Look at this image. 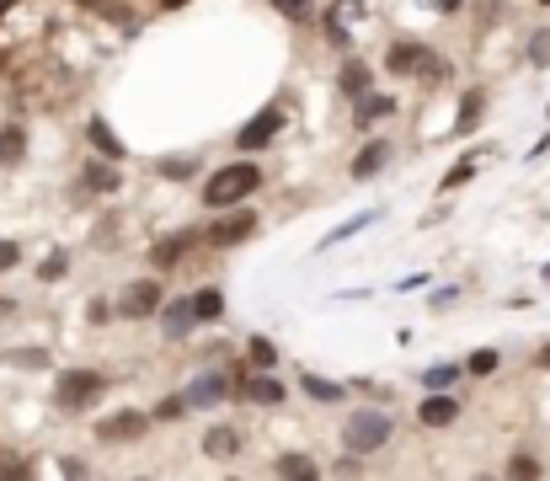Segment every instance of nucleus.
<instances>
[{
    "label": "nucleus",
    "instance_id": "obj_1",
    "mask_svg": "<svg viewBox=\"0 0 550 481\" xmlns=\"http://www.w3.org/2000/svg\"><path fill=\"white\" fill-rule=\"evenodd\" d=\"M390 433H396L390 412H380V407H358L348 423H342V449H348V455H358V460H369L374 449L390 444Z\"/></svg>",
    "mask_w": 550,
    "mask_h": 481
},
{
    "label": "nucleus",
    "instance_id": "obj_2",
    "mask_svg": "<svg viewBox=\"0 0 550 481\" xmlns=\"http://www.w3.org/2000/svg\"><path fill=\"white\" fill-rule=\"evenodd\" d=\"M257 188H262L257 161H230V166H219V172L203 182V204H209V209H230V204H241V198L257 193Z\"/></svg>",
    "mask_w": 550,
    "mask_h": 481
},
{
    "label": "nucleus",
    "instance_id": "obj_3",
    "mask_svg": "<svg viewBox=\"0 0 550 481\" xmlns=\"http://www.w3.org/2000/svg\"><path fill=\"white\" fill-rule=\"evenodd\" d=\"M102 391H107V375H102V369H65V375H59V385H54V407H59V412H86Z\"/></svg>",
    "mask_w": 550,
    "mask_h": 481
},
{
    "label": "nucleus",
    "instance_id": "obj_4",
    "mask_svg": "<svg viewBox=\"0 0 550 481\" xmlns=\"http://www.w3.org/2000/svg\"><path fill=\"white\" fill-rule=\"evenodd\" d=\"M278 134H284V102L262 107V113L251 118L241 134H235V150H267V145H273Z\"/></svg>",
    "mask_w": 550,
    "mask_h": 481
},
{
    "label": "nucleus",
    "instance_id": "obj_5",
    "mask_svg": "<svg viewBox=\"0 0 550 481\" xmlns=\"http://www.w3.org/2000/svg\"><path fill=\"white\" fill-rule=\"evenodd\" d=\"M161 300H166L161 284H155V278H139V284H129V289L118 294L113 310H118L123 321H145V316H155V310H161Z\"/></svg>",
    "mask_w": 550,
    "mask_h": 481
},
{
    "label": "nucleus",
    "instance_id": "obj_6",
    "mask_svg": "<svg viewBox=\"0 0 550 481\" xmlns=\"http://www.w3.org/2000/svg\"><path fill=\"white\" fill-rule=\"evenodd\" d=\"M433 49L428 43H390V54H385V70L390 75H433Z\"/></svg>",
    "mask_w": 550,
    "mask_h": 481
},
{
    "label": "nucleus",
    "instance_id": "obj_7",
    "mask_svg": "<svg viewBox=\"0 0 550 481\" xmlns=\"http://www.w3.org/2000/svg\"><path fill=\"white\" fill-rule=\"evenodd\" d=\"M235 391V380L230 375H219V369H209V375H198L193 385H187V407H219V401H225Z\"/></svg>",
    "mask_w": 550,
    "mask_h": 481
},
{
    "label": "nucleus",
    "instance_id": "obj_8",
    "mask_svg": "<svg viewBox=\"0 0 550 481\" xmlns=\"http://www.w3.org/2000/svg\"><path fill=\"white\" fill-rule=\"evenodd\" d=\"M251 230H257V214L241 209V204H230V214L209 230V241H214V246H241V241L251 236Z\"/></svg>",
    "mask_w": 550,
    "mask_h": 481
},
{
    "label": "nucleus",
    "instance_id": "obj_9",
    "mask_svg": "<svg viewBox=\"0 0 550 481\" xmlns=\"http://www.w3.org/2000/svg\"><path fill=\"white\" fill-rule=\"evenodd\" d=\"M235 391H241L246 401H257V407H284L289 385L273 380V375H241V380H235Z\"/></svg>",
    "mask_w": 550,
    "mask_h": 481
},
{
    "label": "nucleus",
    "instance_id": "obj_10",
    "mask_svg": "<svg viewBox=\"0 0 550 481\" xmlns=\"http://www.w3.org/2000/svg\"><path fill=\"white\" fill-rule=\"evenodd\" d=\"M145 428H150L145 412H118V417H102V423H97V439L102 444H118V439H139Z\"/></svg>",
    "mask_w": 550,
    "mask_h": 481
},
{
    "label": "nucleus",
    "instance_id": "obj_11",
    "mask_svg": "<svg viewBox=\"0 0 550 481\" xmlns=\"http://www.w3.org/2000/svg\"><path fill=\"white\" fill-rule=\"evenodd\" d=\"M454 417H460V396H444V391H433V396L417 407V423H422V428H449Z\"/></svg>",
    "mask_w": 550,
    "mask_h": 481
},
{
    "label": "nucleus",
    "instance_id": "obj_12",
    "mask_svg": "<svg viewBox=\"0 0 550 481\" xmlns=\"http://www.w3.org/2000/svg\"><path fill=\"white\" fill-rule=\"evenodd\" d=\"M81 188H86V193H123L118 161H91L86 172H81Z\"/></svg>",
    "mask_w": 550,
    "mask_h": 481
},
{
    "label": "nucleus",
    "instance_id": "obj_13",
    "mask_svg": "<svg viewBox=\"0 0 550 481\" xmlns=\"http://www.w3.org/2000/svg\"><path fill=\"white\" fill-rule=\"evenodd\" d=\"M353 17H364V6H358V0H337V6L326 11V38H332V43H348Z\"/></svg>",
    "mask_w": 550,
    "mask_h": 481
},
{
    "label": "nucleus",
    "instance_id": "obj_14",
    "mask_svg": "<svg viewBox=\"0 0 550 481\" xmlns=\"http://www.w3.org/2000/svg\"><path fill=\"white\" fill-rule=\"evenodd\" d=\"M390 113H396V97L364 91V97H358V107H353V123H358V129H369V123H380V118H390Z\"/></svg>",
    "mask_w": 550,
    "mask_h": 481
},
{
    "label": "nucleus",
    "instance_id": "obj_15",
    "mask_svg": "<svg viewBox=\"0 0 550 481\" xmlns=\"http://www.w3.org/2000/svg\"><path fill=\"white\" fill-rule=\"evenodd\" d=\"M385 161H390V145L385 139H369V145L358 150V161H353V182H369L374 172H385Z\"/></svg>",
    "mask_w": 550,
    "mask_h": 481
},
{
    "label": "nucleus",
    "instance_id": "obj_16",
    "mask_svg": "<svg viewBox=\"0 0 550 481\" xmlns=\"http://www.w3.org/2000/svg\"><path fill=\"white\" fill-rule=\"evenodd\" d=\"M27 161V129L22 123H6V129H0V166H22Z\"/></svg>",
    "mask_w": 550,
    "mask_h": 481
},
{
    "label": "nucleus",
    "instance_id": "obj_17",
    "mask_svg": "<svg viewBox=\"0 0 550 481\" xmlns=\"http://www.w3.org/2000/svg\"><path fill=\"white\" fill-rule=\"evenodd\" d=\"M235 449H241V433H235L230 423H219V428L203 433V455H209V460H230Z\"/></svg>",
    "mask_w": 550,
    "mask_h": 481
},
{
    "label": "nucleus",
    "instance_id": "obj_18",
    "mask_svg": "<svg viewBox=\"0 0 550 481\" xmlns=\"http://www.w3.org/2000/svg\"><path fill=\"white\" fill-rule=\"evenodd\" d=\"M193 241H198L193 230H177V236H166V241L150 246V262H155V268H171V262H182V252H187Z\"/></svg>",
    "mask_w": 550,
    "mask_h": 481
},
{
    "label": "nucleus",
    "instance_id": "obj_19",
    "mask_svg": "<svg viewBox=\"0 0 550 481\" xmlns=\"http://www.w3.org/2000/svg\"><path fill=\"white\" fill-rule=\"evenodd\" d=\"M337 91H342V97H364V91H374V70L369 65H358V59H353V65H342V75H337Z\"/></svg>",
    "mask_w": 550,
    "mask_h": 481
},
{
    "label": "nucleus",
    "instance_id": "obj_20",
    "mask_svg": "<svg viewBox=\"0 0 550 481\" xmlns=\"http://www.w3.org/2000/svg\"><path fill=\"white\" fill-rule=\"evenodd\" d=\"M91 145H97V155H102V161H123V155H129V150H123V139L113 134V129H107V118H91Z\"/></svg>",
    "mask_w": 550,
    "mask_h": 481
},
{
    "label": "nucleus",
    "instance_id": "obj_21",
    "mask_svg": "<svg viewBox=\"0 0 550 481\" xmlns=\"http://www.w3.org/2000/svg\"><path fill=\"white\" fill-rule=\"evenodd\" d=\"M187 310H193V321H219V316H225V294H219V289H198V294H187Z\"/></svg>",
    "mask_w": 550,
    "mask_h": 481
},
{
    "label": "nucleus",
    "instance_id": "obj_22",
    "mask_svg": "<svg viewBox=\"0 0 550 481\" xmlns=\"http://www.w3.org/2000/svg\"><path fill=\"white\" fill-rule=\"evenodd\" d=\"M486 118V91L476 86V91H465V102H460V118H454V134H470L476 123Z\"/></svg>",
    "mask_w": 550,
    "mask_h": 481
},
{
    "label": "nucleus",
    "instance_id": "obj_23",
    "mask_svg": "<svg viewBox=\"0 0 550 481\" xmlns=\"http://www.w3.org/2000/svg\"><path fill=\"white\" fill-rule=\"evenodd\" d=\"M198 321H193V310H187V300H177V305H166V316H161V332L166 337H187Z\"/></svg>",
    "mask_w": 550,
    "mask_h": 481
},
{
    "label": "nucleus",
    "instance_id": "obj_24",
    "mask_svg": "<svg viewBox=\"0 0 550 481\" xmlns=\"http://www.w3.org/2000/svg\"><path fill=\"white\" fill-rule=\"evenodd\" d=\"M300 385H305V396H310V401H342V396H348L337 380H321V375H305Z\"/></svg>",
    "mask_w": 550,
    "mask_h": 481
},
{
    "label": "nucleus",
    "instance_id": "obj_25",
    "mask_svg": "<svg viewBox=\"0 0 550 481\" xmlns=\"http://www.w3.org/2000/svg\"><path fill=\"white\" fill-rule=\"evenodd\" d=\"M497 364H502V353H497V348H476L460 369H470V375H497Z\"/></svg>",
    "mask_w": 550,
    "mask_h": 481
},
{
    "label": "nucleus",
    "instance_id": "obj_26",
    "mask_svg": "<svg viewBox=\"0 0 550 481\" xmlns=\"http://www.w3.org/2000/svg\"><path fill=\"white\" fill-rule=\"evenodd\" d=\"M65 273H70V252H49V257L38 262V278H43V284H59Z\"/></svg>",
    "mask_w": 550,
    "mask_h": 481
},
{
    "label": "nucleus",
    "instance_id": "obj_27",
    "mask_svg": "<svg viewBox=\"0 0 550 481\" xmlns=\"http://www.w3.org/2000/svg\"><path fill=\"white\" fill-rule=\"evenodd\" d=\"M460 380V364H433V369H422V385L428 391H444V385Z\"/></svg>",
    "mask_w": 550,
    "mask_h": 481
},
{
    "label": "nucleus",
    "instance_id": "obj_28",
    "mask_svg": "<svg viewBox=\"0 0 550 481\" xmlns=\"http://www.w3.org/2000/svg\"><path fill=\"white\" fill-rule=\"evenodd\" d=\"M246 359L257 364V369H273V364H278V348L267 343V337H251V343H246Z\"/></svg>",
    "mask_w": 550,
    "mask_h": 481
},
{
    "label": "nucleus",
    "instance_id": "obj_29",
    "mask_svg": "<svg viewBox=\"0 0 550 481\" xmlns=\"http://www.w3.org/2000/svg\"><path fill=\"white\" fill-rule=\"evenodd\" d=\"M273 471H278V476H316V460H305V455H278Z\"/></svg>",
    "mask_w": 550,
    "mask_h": 481
},
{
    "label": "nucleus",
    "instance_id": "obj_30",
    "mask_svg": "<svg viewBox=\"0 0 550 481\" xmlns=\"http://www.w3.org/2000/svg\"><path fill=\"white\" fill-rule=\"evenodd\" d=\"M11 364H17V369H43V364H49V353H43V348H17V353H11Z\"/></svg>",
    "mask_w": 550,
    "mask_h": 481
},
{
    "label": "nucleus",
    "instance_id": "obj_31",
    "mask_svg": "<svg viewBox=\"0 0 550 481\" xmlns=\"http://www.w3.org/2000/svg\"><path fill=\"white\" fill-rule=\"evenodd\" d=\"M182 412H187V401H182V396H166L161 407H155V423H177Z\"/></svg>",
    "mask_w": 550,
    "mask_h": 481
},
{
    "label": "nucleus",
    "instance_id": "obj_32",
    "mask_svg": "<svg viewBox=\"0 0 550 481\" xmlns=\"http://www.w3.org/2000/svg\"><path fill=\"white\" fill-rule=\"evenodd\" d=\"M540 471H545V465L534 460V455H513L508 460V476H540Z\"/></svg>",
    "mask_w": 550,
    "mask_h": 481
},
{
    "label": "nucleus",
    "instance_id": "obj_33",
    "mask_svg": "<svg viewBox=\"0 0 550 481\" xmlns=\"http://www.w3.org/2000/svg\"><path fill=\"white\" fill-rule=\"evenodd\" d=\"M529 59H534V65H550V27L529 38Z\"/></svg>",
    "mask_w": 550,
    "mask_h": 481
},
{
    "label": "nucleus",
    "instance_id": "obj_34",
    "mask_svg": "<svg viewBox=\"0 0 550 481\" xmlns=\"http://www.w3.org/2000/svg\"><path fill=\"white\" fill-rule=\"evenodd\" d=\"M198 172V155H187V161H161V177H193Z\"/></svg>",
    "mask_w": 550,
    "mask_h": 481
},
{
    "label": "nucleus",
    "instance_id": "obj_35",
    "mask_svg": "<svg viewBox=\"0 0 550 481\" xmlns=\"http://www.w3.org/2000/svg\"><path fill=\"white\" fill-rule=\"evenodd\" d=\"M369 220H374V214H353V220H348V225H342V230H332V236H326V246H337V241H348V236H353V230H364Z\"/></svg>",
    "mask_w": 550,
    "mask_h": 481
},
{
    "label": "nucleus",
    "instance_id": "obj_36",
    "mask_svg": "<svg viewBox=\"0 0 550 481\" xmlns=\"http://www.w3.org/2000/svg\"><path fill=\"white\" fill-rule=\"evenodd\" d=\"M278 11H284V17H294V22H305L310 17V6H316V0H273Z\"/></svg>",
    "mask_w": 550,
    "mask_h": 481
},
{
    "label": "nucleus",
    "instance_id": "obj_37",
    "mask_svg": "<svg viewBox=\"0 0 550 481\" xmlns=\"http://www.w3.org/2000/svg\"><path fill=\"white\" fill-rule=\"evenodd\" d=\"M17 262H22V246L0 236V273H11V268H17Z\"/></svg>",
    "mask_w": 550,
    "mask_h": 481
},
{
    "label": "nucleus",
    "instance_id": "obj_38",
    "mask_svg": "<svg viewBox=\"0 0 550 481\" xmlns=\"http://www.w3.org/2000/svg\"><path fill=\"white\" fill-rule=\"evenodd\" d=\"M107 316H113V305H107V300H91V305H86V321H91V327H107Z\"/></svg>",
    "mask_w": 550,
    "mask_h": 481
},
{
    "label": "nucleus",
    "instance_id": "obj_39",
    "mask_svg": "<svg viewBox=\"0 0 550 481\" xmlns=\"http://www.w3.org/2000/svg\"><path fill=\"white\" fill-rule=\"evenodd\" d=\"M27 471H33V465H22V460H11V455H6V449H0V476H27Z\"/></svg>",
    "mask_w": 550,
    "mask_h": 481
},
{
    "label": "nucleus",
    "instance_id": "obj_40",
    "mask_svg": "<svg viewBox=\"0 0 550 481\" xmlns=\"http://www.w3.org/2000/svg\"><path fill=\"white\" fill-rule=\"evenodd\" d=\"M534 364H540V369H550V343H545L540 353H534Z\"/></svg>",
    "mask_w": 550,
    "mask_h": 481
},
{
    "label": "nucleus",
    "instance_id": "obj_41",
    "mask_svg": "<svg viewBox=\"0 0 550 481\" xmlns=\"http://www.w3.org/2000/svg\"><path fill=\"white\" fill-rule=\"evenodd\" d=\"M11 6H17V0H0V22H6V17H11Z\"/></svg>",
    "mask_w": 550,
    "mask_h": 481
},
{
    "label": "nucleus",
    "instance_id": "obj_42",
    "mask_svg": "<svg viewBox=\"0 0 550 481\" xmlns=\"http://www.w3.org/2000/svg\"><path fill=\"white\" fill-rule=\"evenodd\" d=\"M161 6H166V11H177V6H187V0H161Z\"/></svg>",
    "mask_w": 550,
    "mask_h": 481
},
{
    "label": "nucleus",
    "instance_id": "obj_43",
    "mask_svg": "<svg viewBox=\"0 0 550 481\" xmlns=\"http://www.w3.org/2000/svg\"><path fill=\"white\" fill-rule=\"evenodd\" d=\"M438 6H444V11H454V6H460V0H438Z\"/></svg>",
    "mask_w": 550,
    "mask_h": 481
},
{
    "label": "nucleus",
    "instance_id": "obj_44",
    "mask_svg": "<svg viewBox=\"0 0 550 481\" xmlns=\"http://www.w3.org/2000/svg\"><path fill=\"white\" fill-rule=\"evenodd\" d=\"M0 75H6V54H0Z\"/></svg>",
    "mask_w": 550,
    "mask_h": 481
},
{
    "label": "nucleus",
    "instance_id": "obj_45",
    "mask_svg": "<svg viewBox=\"0 0 550 481\" xmlns=\"http://www.w3.org/2000/svg\"><path fill=\"white\" fill-rule=\"evenodd\" d=\"M81 6H97V0H81Z\"/></svg>",
    "mask_w": 550,
    "mask_h": 481
},
{
    "label": "nucleus",
    "instance_id": "obj_46",
    "mask_svg": "<svg viewBox=\"0 0 550 481\" xmlns=\"http://www.w3.org/2000/svg\"><path fill=\"white\" fill-rule=\"evenodd\" d=\"M540 6H550V0H540Z\"/></svg>",
    "mask_w": 550,
    "mask_h": 481
}]
</instances>
